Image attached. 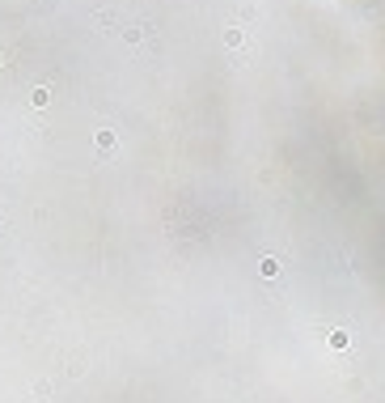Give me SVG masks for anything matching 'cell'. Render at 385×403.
Wrapping results in <instances>:
<instances>
[{
    "label": "cell",
    "instance_id": "obj_1",
    "mask_svg": "<svg viewBox=\"0 0 385 403\" xmlns=\"http://www.w3.org/2000/svg\"><path fill=\"white\" fill-rule=\"evenodd\" d=\"M93 145H98L102 153H110L114 149V127H98V132H93Z\"/></svg>",
    "mask_w": 385,
    "mask_h": 403
},
{
    "label": "cell",
    "instance_id": "obj_2",
    "mask_svg": "<svg viewBox=\"0 0 385 403\" xmlns=\"http://www.w3.org/2000/svg\"><path fill=\"white\" fill-rule=\"evenodd\" d=\"M224 47H246V30L242 26H228L224 30Z\"/></svg>",
    "mask_w": 385,
    "mask_h": 403
},
{
    "label": "cell",
    "instance_id": "obj_3",
    "mask_svg": "<svg viewBox=\"0 0 385 403\" xmlns=\"http://www.w3.org/2000/svg\"><path fill=\"white\" fill-rule=\"evenodd\" d=\"M148 34H152V26H131V30H127V43H144Z\"/></svg>",
    "mask_w": 385,
    "mask_h": 403
},
{
    "label": "cell",
    "instance_id": "obj_4",
    "mask_svg": "<svg viewBox=\"0 0 385 403\" xmlns=\"http://www.w3.org/2000/svg\"><path fill=\"white\" fill-rule=\"evenodd\" d=\"M30 102H34V106H47V102H51V89H47V85H38V89L30 93Z\"/></svg>",
    "mask_w": 385,
    "mask_h": 403
},
{
    "label": "cell",
    "instance_id": "obj_5",
    "mask_svg": "<svg viewBox=\"0 0 385 403\" xmlns=\"http://www.w3.org/2000/svg\"><path fill=\"white\" fill-rule=\"evenodd\" d=\"M347 340H352V335H347L343 327H339V331H330V348H347Z\"/></svg>",
    "mask_w": 385,
    "mask_h": 403
},
{
    "label": "cell",
    "instance_id": "obj_6",
    "mask_svg": "<svg viewBox=\"0 0 385 403\" xmlns=\"http://www.w3.org/2000/svg\"><path fill=\"white\" fill-rule=\"evenodd\" d=\"M262 276H280V259H262Z\"/></svg>",
    "mask_w": 385,
    "mask_h": 403
},
{
    "label": "cell",
    "instance_id": "obj_7",
    "mask_svg": "<svg viewBox=\"0 0 385 403\" xmlns=\"http://www.w3.org/2000/svg\"><path fill=\"white\" fill-rule=\"evenodd\" d=\"M0 68H5V51H0Z\"/></svg>",
    "mask_w": 385,
    "mask_h": 403
}]
</instances>
